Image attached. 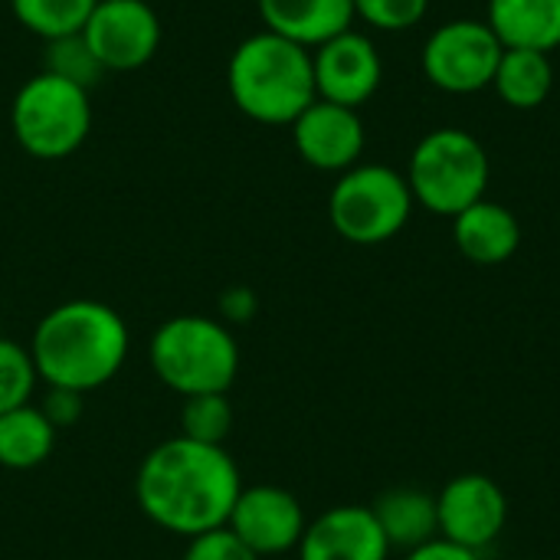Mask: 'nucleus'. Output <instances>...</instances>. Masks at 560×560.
I'll use <instances>...</instances> for the list:
<instances>
[{
	"instance_id": "obj_1",
	"label": "nucleus",
	"mask_w": 560,
	"mask_h": 560,
	"mask_svg": "<svg viewBox=\"0 0 560 560\" xmlns=\"http://www.w3.org/2000/svg\"><path fill=\"white\" fill-rule=\"evenodd\" d=\"M240 492L243 476L226 446L197 443L180 433L158 443L135 476L138 509L158 528L187 541L223 528Z\"/></svg>"
},
{
	"instance_id": "obj_2",
	"label": "nucleus",
	"mask_w": 560,
	"mask_h": 560,
	"mask_svg": "<svg viewBox=\"0 0 560 560\" xmlns=\"http://www.w3.org/2000/svg\"><path fill=\"white\" fill-rule=\"evenodd\" d=\"M128 348L125 318L95 299H69L49 308L30 341L39 381L75 394L105 387L125 368Z\"/></svg>"
},
{
	"instance_id": "obj_3",
	"label": "nucleus",
	"mask_w": 560,
	"mask_h": 560,
	"mask_svg": "<svg viewBox=\"0 0 560 560\" xmlns=\"http://www.w3.org/2000/svg\"><path fill=\"white\" fill-rule=\"evenodd\" d=\"M226 85L236 108L262 125H292L318 98L312 49L272 30L253 33L233 49Z\"/></svg>"
},
{
	"instance_id": "obj_4",
	"label": "nucleus",
	"mask_w": 560,
	"mask_h": 560,
	"mask_svg": "<svg viewBox=\"0 0 560 560\" xmlns=\"http://www.w3.org/2000/svg\"><path fill=\"white\" fill-rule=\"evenodd\" d=\"M154 377L174 394H230L240 374V345L230 325L207 315L167 318L148 345Z\"/></svg>"
},
{
	"instance_id": "obj_5",
	"label": "nucleus",
	"mask_w": 560,
	"mask_h": 560,
	"mask_svg": "<svg viewBox=\"0 0 560 560\" xmlns=\"http://www.w3.org/2000/svg\"><path fill=\"white\" fill-rule=\"evenodd\" d=\"M489 177L492 164L482 141L463 128H436L423 135L407 167L413 203L450 220L486 197Z\"/></svg>"
},
{
	"instance_id": "obj_6",
	"label": "nucleus",
	"mask_w": 560,
	"mask_h": 560,
	"mask_svg": "<svg viewBox=\"0 0 560 560\" xmlns=\"http://www.w3.org/2000/svg\"><path fill=\"white\" fill-rule=\"evenodd\" d=\"M407 174L387 164L348 167L328 194V220L335 233L354 246H381L404 233L413 213Z\"/></svg>"
},
{
	"instance_id": "obj_7",
	"label": "nucleus",
	"mask_w": 560,
	"mask_h": 560,
	"mask_svg": "<svg viewBox=\"0 0 560 560\" xmlns=\"http://www.w3.org/2000/svg\"><path fill=\"white\" fill-rule=\"evenodd\" d=\"M10 128L26 154L39 161H62L75 154L89 138V92L52 72H36L13 95Z\"/></svg>"
},
{
	"instance_id": "obj_8",
	"label": "nucleus",
	"mask_w": 560,
	"mask_h": 560,
	"mask_svg": "<svg viewBox=\"0 0 560 560\" xmlns=\"http://www.w3.org/2000/svg\"><path fill=\"white\" fill-rule=\"evenodd\" d=\"M502 49V39L486 20H450L430 33L420 66L436 89L472 95L492 85Z\"/></svg>"
},
{
	"instance_id": "obj_9",
	"label": "nucleus",
	"mask_w": 560,
	"mask_h": 560,
	"mask_svg": "<svg viewBox=\"0 0 560 560\" xmlns=\"http://www.w3.org/2000/svg\"><path fill=\"white\" fill-rule=\"evenodd\" d=\"M436 515L443 541L479 555L502 538L509 525V495L492 476L463 472L436 492Z\"/></svg>"
},
{
	"instance_id": "obj_10",
	"label": "nucleus",
	"mask_w": 560,
	"mask_h": 560,
	"mask_svg": "<svg viewBox=\"0 0 560 560\" xmlns=\"http://www.w3.org/2000/svg\"><path fill=\"white\" fill-rule=\"evenodd\" d=\"M82 36L105 72H131L154 59L161 20L144 0H98Z\"/></svg>"
},
{
	"instance_id": "obj_11",
	"label": "nucleus",
	"mask_w": 560,
	"mask_h": 560,
	"mask_svg": "<svg viewBox=\"0 0 560 560\" xmlns=\"http://www.w3.org/2000/svg\"><path fill=\"white\" fill-rule=\"evenodd\" d=\"M305 512L302 502L279 486H243L226 528L256 555L272 558L295 551L305 535Z\"/></svg>"
},
{
	"instance_id": "obj_12",
	"label": "nucleus",
	"mask_w": 560,
	"mask_h": 560,
	"mask_svg": "<svg viewBox=\"0 0 560 560\" xmlns=\"http://www.w3.org/2000/svg\"><path fill=\"white\" fill-rule=\"evenodd\" d=\"M312 66L318 98L345 108H361L364 102H371L384 79V62L374 39L358 30H345L315 46Z\"/></svg>"
},
{
	"instance_id": "obj_13",
	"label": "nucleus",
	"mask_w": 560,
	"mask_h": 560,
	"mask_svg": "<svg viewBox=\"0 0 560 560\" xmlns=\"http://www.w3.org/2000/svg\"><path fill=\"white\" fill-rule=\"evenodd\" d=\"M289 128L299 158L318 171L345 174L348 167L358 164L364 151V121L358 108L315 98Z\"/></svg>"
},
{
	"instance_id": "obj_14",
	"label": "nucleus",
	"mask_w": 560,
	"mask_h": 560,
	"mask_svg": "<svg viewBox=\"0 0 560 560\" xmlns=\"http://www.w3.org/2000/svg\"><path fill=\"white\" fill-rule=\"evenodd\" d=\"M299 560H387L390 545L371 505H335L305 525Z\"/></svg>"
},
{
	"instance_id": "obj_15",
	"label": "nucleus",
	"mask_w": 560,
	"mask_h": 560,
	"mask_svg": "<svg viewBox=\"0 0 560 560\" xmlns=\"http://www.w3.org/2000/svg\"><path fill=\"white\" fill-rule=\"evenodd\" d=\"M453 240L469 262L502 266L522 246V223L509 207L482 197L453 217Z\"/></svg>"
},
{
	"instance_id": "obj_16",
	"label": "nucleus",
	"mask_w": 560,
	"mask_h": 560,
	"mask_svg": "<svg viewBox=\"0 0 560 560\" xmlns=\"http://www.w3.org/2000/svg\"><path fill=\"white\" fill-rule=\"evenodd\" d=\"M259 13L266 30L315 49L351 30L354 0H259Z\"/></svg>"
},
{
	"instance_id": "obj_17",
	"label": "nucleus",
	"mask_w": 560,
	"mask_h": 560,
	"mask_svg": "<svg viewBox=\"0 0 560 560\" xmlns=\"http://www.w3.org/2000/svg\"><path fill=\"white\" fill-rule=\"evenodd\" d=\"M390 551H417L440 538L436 495L417 486H397L374 499L371 505Z\"/></svg>"
},
{
	"instance_id": "obj_18",
	"label": "nucleus",
	"mask_w": 560,
	"mask_h": 560,
	"mask_svg": "<svg viewBox=\"0 0 560 560\" xmlns=\"http://www.w3.org/2000/svg\"><path fill=\"white\" fill-rule=\"evenodd\" d=\"M486 23L509 49H560V0H489Z\"/></svg>"
},
{
	"instance_id": "obj_19",
	"label": "nucleus",
	"mask_w": 560,
	"mask_h": 560,
	"mask_svg": "<svg viewBox=\"0 0 560 560\" xmlns=\"http://www.w3.org/2000/svg\"><path fill=\"white\" fill-rule=\"evenodd\" d=\"M495 95L518 112H532L548 102L555 89V66L551 52L538 49H502L495 79H492Z\"/></svg>"
},
{
	"instance_id": "obj_20",
	"label": "nucleus",
	"mask_w": 560,
	"mask_h": 560,
	"mask_svg": "<svg viewBox=\"0 0 560 560\" xmlns=\"http://www.w3.org/2000/svg\"><path fill=\"white\" fill-rule=\"evenodd\" d=\"M56 436L59 430L33 404L0 413V466L13 472L43 466L56 450Z\"/></svg>"
},
{
	"instance_id": "obj_21",
	"label": "nucleus",
	"mask_w": 560,
	"mask_h": 560,
	"mask_svg": "<svg viewBox=\"0 0 560 560\" xmlns=\"http://www.w3.org/2000/svg\"><path fill=\"white\" fill-rule=\"evenodd\" d=\"M98 0H10L13 16L36 36L59 39L82 33Z\"/></svg>"
},
{
	"instance_id": "obj_22",
	"label": "nucleus",
	"mask_w": 560,
	"mask_h": 560,
	"mask_svg": "<svg viewBox=\"0 0 560 560\" xmlns=\"http://www.w3.org/2000/svg\"><path fill=\"white\" fill-rule=\"evenodd\" d=\"M233 420L236 413L230 394H197V397H184L180 404V436L197 443L223 446L233 430Z\"/></svg>"
},
{
	"instance_id": "obj_23",
	"label": "nucleus",
	"mask_w": 560,
	"mask_h": 560,
	"mask_svg": "<svg viewBox=\"0 0 560 560\" xmlns=\"http://www.w3.org/2000/svg\"><path fill=\"white\" fill-rule=\"evenodd\" d=\"M43 72H52L72 85H82L85 92L98 82V75H105L102 62L95 59L92 46L85 43L82 33L72 36H59L46 43V56H43Z\"/></svg>"
},
{
	"instance_id": "obj_24",
	"label": "nucleus",
	"mask_w": 560,
	"mask_h": 560,
	"mask_svg": "<svg viewBox=\"0 0 560 560\" xmlns=\"http://www.w3.org/2000/svg\"><path fill=\"white\" fill-rule=\"evenodd\" d=\"M36 384H39V374H36L30 348H23L13 338H0V413L30 404Z\"/></svg>"
},
{
	"instance_id": "obj_25",
	"label": "nucleus",
	"mask_w": 560,
	"mask_h": 560,
	"mask_svg": "<svg viewBox=\"0 0 560 560\" xmlns=\"http://www.w3.org/2000/svg\"><path fill=\"white\" fill-rule=\"evenodd\" d=\"M430 10V0H354V16L384 33H400L417 26Z\"/></svg>"
},
{
	"instance_id": "obj_26",
	"label": "nucleus",
	"mask_w": 560,
	"mask_h": 560,
	"mask_svg": "<svg viewBox=\"0 0 560 560\" xmlns=\"http://www.w3.org/2000/svg\"><path fill=\"white\" fill-rule=\"evenodd\" d=\"M184 560H262L256 558L226 525L223 528H213L207 535H197L187 541V551Z\"/></svg>"
},
{
	"instance_id": "obj_27",
	"label": "nucleus",
	"mask_w": 560,
	"mask_h": 560,
	"mask_svg": "<svg viewBox=\"0 0 560 560\" xmlns=\"http://www.w3.org/2000/svg\"><path fill=\"white\" fill-rule=\"evenodd\" d=\"M82 397H85V394L62 390V387H49V394L43 397L39 410L46 413V420H49L56 430H69V427L82 417Z\"/></svg>"
},
{
	"instance_id": "obj_28",
	"label": "nucleus",
	"mask_w": 560,
	"mask_h": 560,
	"mask_svg": "<svg viewBox=\"0 0 560 560\" xmlns=\"http://www.w3.org/2000/svg\"><path fill=\"white\" fill-rule=\"evenodd\" d=\"M220 322L223 325H246L253 315H256V295L246 289V285H233V289H226L223 292V299H220Z\"/></svg>"
},
{
	"instance_id": "obj_29",
	"label": "nucleus",
	"mask_w": 560,
	"mask_h": 560,
	"mask_svg": "<svg viewBox=\"0 0 560 560\" xmlns=\"http://www.w3.org/2000/svg\"><path fill=\"white\" fill-rule=\"evenodd\" d=\"M404 560H482V558H479L476 551H466V548H459V545H453V541L436 538V541H430V545H423V548L410 551Z\"/></svg>"
}]
</instances>
